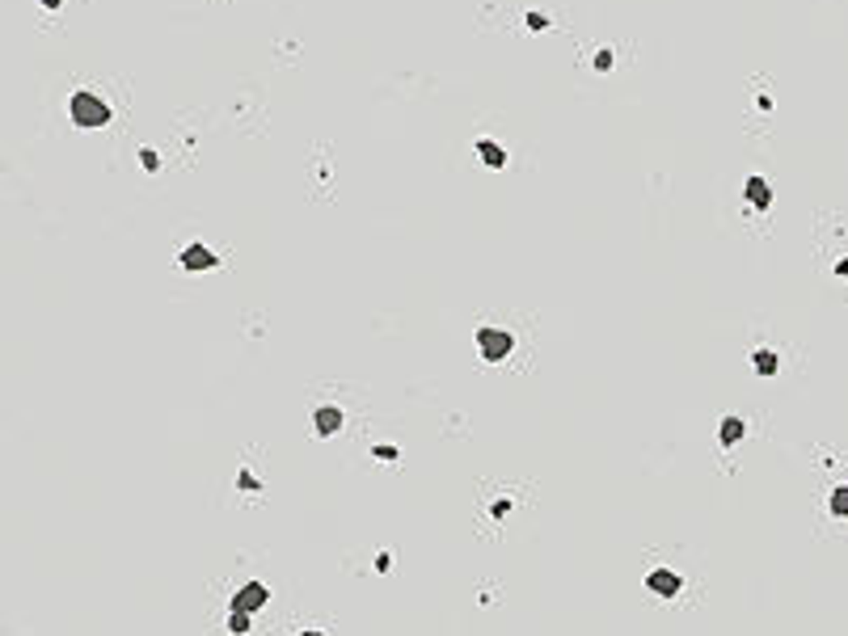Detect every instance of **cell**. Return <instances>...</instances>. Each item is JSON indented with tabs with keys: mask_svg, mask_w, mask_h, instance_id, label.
Instances as JSON below:
<instances>
[{
	"mask_svg": "<svg viewBox=\"0 0 848 636\" xmlns=\"http://www.w3.org/2000/svg\"><path fill=\"white\" fill-rule=\"evenodd\" d=\"M747 202H755L759 211L772 202V194H768V182H764V178H752V182H747Z\"/></svg>",
	"mask_w": 848,
	"mask_h": 636,
	"instance_id": "7",
	"label": "cell"
},
{
	"mask_svg": "<svg viewBox=\"0 0 848 636\" xmlns=\"http://www.w3.org/2000/svg\"><path fill=\"white\" fill-rule=\"evenodd\" d=\"M43 4H59V0H43Z\"/></svg>",
	"mask_w": 848,
	"mask_h": 636,
	"instance_id": "12",
	"label": "cell"
},
{
	"mask_svg": "<svg viewBox=\"0 0 848 636\" xmlns=\"http://www.w3.org/2000/svg\"><path fill=\"white\" fill-rule=\"evenodd\" d=\"M477 152H481V160H485V165H494V169H498V165H507V156H503V148H498L494 139H481V143H477Z\"/></svg>",
	"mask_w": 848,
	"mask_h": 636,
	"instance_id": "9",
	"label": "cell"
},
{
	"mask_svg": "<svg viewBox=\"0 0 848 636\" xmlns=\"http://www.w3.org/2000/svg\"><path fill=\"white\" fill-rule=\"evenodd\" d=\"M777 366L781 363H777L772 350H759V354H755V371H759V375H777Z\"/></svg>",
	"mask_w": 848,
	"mask_h": 636,
	"instance_id": "11",
	"label": "cell"
},
{
	"mask_svg": "<svg viewBox=\"0 0 848 636\" xmlns=\"http://www.w3.org/2000/svg\"><path fill=\"white\" fill-rule=\"evenodd\" d=\"M646 590H655L659 598H675V594L684 590V578L675 569H650L646 573Z\"/></svg>",
	"mask_w": 848,
	"mask_h": 636,
	"instance_id": "4",
	"label": "cell"
},
{
	"mask_svg": "<svg viewBox=\"0 0 848 636\" xmlns=\"http://www.w3.org/2000/svg\"><path fill=\"white\" fill-rule=\"evenodd\" d=\"M827 510L836 514V518H848V485H836L832 489V498H827Z\"/></svg>",
	"mask_w": 848,
	"mask_h": 636,
	"instance_id": "10",
	"label": "cell"
},
{
	"mask_svg": "<svg viewBox=\"0 0 848 636\" xmlns=\"http://www.w3.org/2000/svg\"><path fill=\"white\" fill-rule=\"evenodd\" d=\"M178 262H182L186 270H211V266H216V253H211L207 245H190Z\"/></svg>",
	"mask_w": 848,
	"mask_h": 636,
	"instance_id": "6",
	"label": "cell"
},
{
	"mask_svg": "<svg viewBox=\"0 0 848 636\" xmlns=\"http://www.w3.org/2000/svg\"><path fill=\"white\" fill-rule=\"evenodd\" d=\"M743 430H747L743 417H726V421H722V447H735V443L743 438Z\"/></svg>",
	"mask_w": 848,
	"mask_h": 636,
	"instance_id": "8",
	"label": "cell"
},
{
	"mask_svg": "<svg viewBox=\"0 0 848 636\" xmlns=\"http://www.w3.org/2000/svg\"><path fill=\"white\" fill-rule=\"evenodd\" d=\"M342 421H346V413L333 409V405H321V409L313 413V426H317V434H338V430H342Z\"/></svg>",
	"mask_w": 848,
	"mask_h": 636,
	"instance_id": "5",
	"label": "cell"
},
{
	"mask_svg": "<svg viewBox=\"0 0 848 636\" xmlns=\"http://www.w3.org/2000/svg\"><path fill=\"white\" fill-rule=\"evenodd\" d=\"M477 350H481V359L503 363V359L515 350V333H507V329H498V324H481V329H477Z\"/></svg>",
	"mask_w": 848,
	"mask_h": 636,
	"instance_id": "1",
	"label": "cell"
},
{
	"mask_svg": "<svg viewBox=\"0 0 848 636\" xmlns=\"http://www.w3.org/2000/svg\"><path fill=\"white\" fill-rule=\"evenodd\" d=\"M262 602H271V590H266L262 582H245V586L233 594V611H245V615H253Z\"/></svg>",
	"mask_w": 848,
	"mask_h": 636,
	"instance_id": "3",
	"label": "cell"
},
{
	"mask_svg": "<svg viewBox=\"0 0 848 636\" xmlns=\"http://www.w3.org/2000/svg\"><path fill=\"white\" fill-rule=\"evenodd\" d=\"M68 110H72V118H76L81 127H101V123H110V106H106L97 93H89V89L76 93Z\"/></svg>",
	"mask_w": 848,
	"mask_h": 636,
	"instance_id": "2",
	"label": "cell"
}]
</instances>
